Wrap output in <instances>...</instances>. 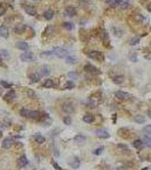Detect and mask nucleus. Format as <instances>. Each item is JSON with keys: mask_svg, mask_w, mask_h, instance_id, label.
<instances>
[{"mask_svg": "<svg viewBox=\"0 0 151 170\" xmlns=\"http://www.w3.org/2000/svg\"><path fill=\"white\" fill-rule=\"evenodd\" d=\"M139 41H140V39H139V38H134V39L132 40V41H131V44H132V45H135V44L139 43Z\"/></svg>", "mask_w": 151, "mask_h": 170, "instance_id": "nucleus-43", "label": "nucleus"}, {"mask_svg": "<svg viewBox=\"0 0 151 170\" xmlns=\"http://www.w3.org/2000/svg\"><path fill=\"white\" fill-rule=\"evenodd\" d=\"M5 100L6 101H13V100H15L16 99V92L15 91H13V90H10L9 92H7L5 94Z\"/></svg>", "mask_w": 151, "mask_h": 170, "instance_id": "nucleus-11", "label": "nucleus"}, {"mask_svg": "<svg viewBox=\"0 0 151 170\" xmlns=\"http://www.w3.org/2000/svg\"><path fill=\"white\" fill-rule=\"evenodd\" d=\"M34 59V57H33V53H31V52H24V53H22L21 55V60L23 61H32Z\"/></svg>", "mask_w": 151, "mask_h": 170, "instance_id": "nucleus-8", "label": "nucleus"}, {"mask_svg": "<svg viewBox=\"0 0 151 170\" xmlns=\"http://www.w3.org/2000/svg\"><path fill=\"white\" fill-rule=\"evenodd\" d=\"M30 111H31V110H27V109H25V108H23V109L19 110V115H21L22 117L28 118V115H30Z\"/></svg>", "mask_w": 151, "mask_h": 170, "instance_id": "nucleus-32", "label": "nucleus"}, {"mask_svg": "<svg viewBox=\"0 0 151 170\" xmlns=\"http://www.w3.org/2000/svg\"><path fill=\"white\" fill-rule=\"evenodd\" d=\"M83 121L84 123H88V124H91L94 121V116L91 115V113H85L83 116Z\"/></svg>", "mask_w": 151, "mask_h": 170, "instance_id": "nucleus-17", "label": "nucleus"}, {"mask_svg": "<svg viewBox=\"0 0 151 170\" xmlns=\"http://www.w3.org/2000/svg\"><path fill=\"white\" fill-rule=\"evenodd\" d=\"M70 167L74 168V169H76V168H78V167H80V160L77 158H75L72 162H70Z\"/></svg>", "mask_w": 151, "mask_h": 170, "instance_id": "nucleus-34", "label": "nucleus"}, {"mask_svg": "<svg viewBox=\"0 0 151 170\" xmlns=\"http://www.w3.org/2000/svg\"><path fill=\"white\" fill-rule=\"evenodd\" d=\"M24 11L30 16H35L36 15V9L34 7H32V6H28V5L24 6Z\"/></svg>", "mask_w": 151, "mask_h": 170, "instance_id": "nucleus-9", "label": "nucleus"}, {"mask_svg": "<svg viewBox=\"0 0 151 170\" xmlns=\"http://www.w3.org/2000/svg\"><path fill=\"white\" fill-rule=\"evenodd\" d=\"M28 94H30L31 96H35V93L32 92V91H28Z\"/></svg>", "mask_w": 151, "mask_h": 170, "instance_id": "nucleus-48", "label": "nucleus"}, {"mask_svg": "<svg viewBox=\"0 0 151 170\" xmlns=\"http://www.w3.org/2000/svg\"><path fill=\"white\" fill-rule=\"evenodd\" d=\"M102 151H104V146H99L98 149H96V150H93V154L94 155H100Z\"/></svg>", "mask_w": 151, "mask_h": 170, "instance_id": "nucleus-36", "label": "nucleus"}, {"mask_svg": "<svg viewBox=\"0 0 151 170\" xmlns=\"http://www.w3.org/2000/svg\"><path fill=\"white\" fill-rule=\"evenodd\" d=\"M113 82L115 84H122L124 82V76H122V75H117V76H115V77L113 78Z\"/></svg>", "mask_w": 151, "mask_h": 170, "instance_id": "nucleus-27", "label": "nucleus"}, {"mask_svg": "<svg viewBox=\"0 0 151 170\" xmlns=\"http://www.w3.org/2000/svg\"><path fill=\"white\" fill-rule=\"evenodd\" d=\"M67 50L62 49V48H55L52 50L49 51H44V52H41V57H58V58H62L67 55Z\"/></svg>", "mask_w": 151, "mask_h": 170, "instance_id": "nucleus-1", "label": "nucleus"}, {"mask_svg": "<svg viewBox=\"0 0 151 170\" xmlns=\"http://www.w3.org/2000/svg\"><path fill=\"white\" fill-rule=\"evenodd\" d=\"M133 146L136 147V149H140V147L143 146V143H142L141 140H135L134 142H133Z\"/></svg>", "mask_w": 151, "mask_h": 170, "instance_id": "nucleus-35", "label": "nucleus"}, {"mask_svg": "<svg viewBox=\"0 0 151 170\" xmlns=\"http://www.w3.org/2000/svg\"><path fill=\"white\" fill-rule=\"evenodd\" d=\"M41 117V113L39 111H30V115H28V119H32V120H38Z\"/></svg>", "mask_w": 151, "mask_h": 170, "instance_id": "nucleus-18", "label": "nucleus"}, {"mask_svg": "<svg viewBox=\"0 0 151 170\" xmlns=\"http://www.w3.org/2000/svg\"><path fill=\"white\" fill-rule=\"evenodd\" d=\"M115 98L118 99L119 101H129L132 99V94H130L127 92H124V91H116Z\"/></svg>", "mask_w": 151, "mask_h": 170, "instance_id": "nucleus-2", "label": "nucleus"}, {"mask_svg": "<svg viewBox=\"0 0 151 170\" xmlns=\"http://www.w3.org/2000/svg\"><path fill=\"white\" fill-rule=\"evenodd\" d=\"M53 15H55V13H53L51 9H48V10H45L44 13H43V17H44V19H47V21L52 19L53 18Z\"/></svg>", "mask_w": 151, "mask_h": 170, "instance_id": "nucleus-19", "label": "nucleus"}, {"mask_svg": "<svg viewBox=\"0 0 151 170\" xmlns=\"http://www.w3.org/2000/svg\"><path fill=\"white\" fill-rule=\"evenodd\" d=\"M53 151H55V152H53L55 157H58V155H59V153H58V150H57V147H56L55 144H53Z\"/></svg>", "mask_w": 151, "mask_h": 170, "instance_id": "nucleus-45", "label": "nucleus"}, {"mask_svg": "<svg viewBox=\"0 0 151 170\" xmlns=\"http://www.w3.org/2000/svg\"><path fill=\"white\" fill-rule=\"evenodd\" d=\"M41 79V75L39 73H33L30 75V82L31 83H38V82Z\"/></svg>", "mask_w": 151, "mask_h": 170, "instance_id": "nucleus-14", "label": "nucleus"}, {"mask_svg": "<svg viewBox=\"0 0 151 170\" xmlns=\"http://www.w3.org/2000/svg\"><path fill=\"white\" fill-rule=\"evenodd\" d=\"M0 35L4 36V38H7L8 36V28L5 26V25H1L0 26Z\"/></svg>", "mask_w": 151, "mask_h": 170, "instance_id": "nucleus-25", "label": "nucleus"}, {"mask_svg": "<svg viewBox=\"0 0 151 170\" xmlns=\"http://www.w3.org/2000/svg\"><path fill=\"white\" fill-rule=\"evenodd\" d=\"M96 135L98 136V137H101V138H108L109 137V133L107 132V130H105V129H98V130H96Z\"/></svg>", "mask_w": 151, "mask_h": 170, "instance_id": "nucleus-13", "label": "nucleus"}, {"mask_svg": "<svg viewBox=\"0 0 151 170\" xmlns=\"http://www.w3.org/2000/svg\"><path fill=\"white\" fill-rule=\"evenodd\" d=\"M108 4L112 6V7H115L117 5V0H108Z\"/></svg>", "mask_w": 151, "mask_h": 170, "instance_id": "nucleus-42", "label": "nucleus"}, {"mask_svg": "<svg viewBox=\"0 0 151 170\" xmlns=\"http://www.w3.org/2000/svg\"><path fill=\"white\" fill-rule=\"evenodd\" d=\"M16 47L18 48V49L23 50V51H24V50H27L28 48H30V47H28V44L26 43V42H18V43L16 44Z\"/></svg>", "mask_w": 151, "mask_h": 170, "instance_id": "nucleus-26", "label": "nucleus"}, {"mask_svg": "<svg viewBox=\"0 0 151 170\" xmlns=\"http://www.w3.org/2000/svg\"><path fill=\"white\" fill-rule=\"evenodd\" d=\"M143 132L146 133V135H150L151 134V125H148L143 128Z\"/></svg>", "mask_w": 151, "mask_h": 170, "instance_id": "nucleus-38", "label": "nucleus"}, {"mask_svg": "<svg viewBox=\"0 0 151 170\" xmlns=\"http://www.w3.org/2000/svg\"><path fill=\"white\" fill-rule=\"evenodd\" d=\"M64 14H65V16H67V17H74V16L76 15V9H75V7H72V6L67 7L66 9H65Z\"/></svg>", "mask_w": 151, "mask_h": 170, "instance_id": "nucleus-7", "label": "nucleus"}, {"mask_svg": "<svg viewBox=\"0 0 151 170\" xmlns=\"http://www.w3.org/2000/svg\"><path fill=\"white\" fill-rule=\"evenodd\" d=\"M52 164H53V167H55V168H56L57 170H62V169H61L60 167H59V166H58V164H57L56 162H52Z\"/></svg>", "mask_w": 151, "mask_h": 170, "instance_id": "nucleus-47", "label": "nucleus"}, {"mask_svg": "<svg viewBox=\"0 0 151 170\" xmlns=\"http://www.w3.org/2000/svg\"><path fill=\"white\" fill-rule=\"evenodd\" d=\"M64 27L66 28V30H69V31H72L73 28H74V26H73V24H72V23H68V22L64 23Z\"/></svg>", "mask_w": 151, "mask_h": 170, "instance_id": "nucleus-37", "label": "nucleus"}, {"mask_svg": "<svg viewBox=\"0 0 151 170\" xmlns=\"http://www.w3.org/2000/svg\"><path fill=\"white\" fill-rule=\"evenodd\" d=\"M33 138H34V141H35L38 144H43L45 142V137H44V136H42V135H40V134L34 135Z\"/></svg>", "mask_w": 151, "mask_h": 170, "instance_id": "nucleus-20", "label": "nucleus"}, {"mask_svg": "<svg viewBox=\"0 0 151 170\" xmlns=\"http://www.w3.org/2000/svg\"><path fill=\"white\" fill-rule=\"evenodd\" d=\"M101 38H102V41H104L105 45L109 47V43H110V40H109V36H108V33L106 31H102L101 32Z\"/></svg>", "mask_w": 151, "mask_h": 170, "instance_id": "nucleus-16", "label": "nucleus"}, {"mask_svg": "<svg viewBox=\"0 0 151 170\" xmlns=\"http://www.w3.org/2000/svg\"><path fill=\"white\" fill-rule=\"evenodd\" d=\"M13 144H14L13 138L6 137L5 140L2 141V143H1V147H2V149H10V147L13 146Z\"/></svg>", "mask_w": 151, "mask_h": 170, "instance_id": "nucleus-6", "label": "nucleus"}, {"mask_svg": "<svg viewBox=\"0 0 151 170\" xmlns=\"http://www.w3.org/2000/svg\"><path fill=\"white\" fill-rule=\"evenodd\" d=\"M0 57H4V58L9 57V55H8V51L7 50H0Z\"/></svg>", "mask_w": 151, "mask_h": 170, "instance_id": "nucleus-40", "label": "nucleus"}, {"mask_svg": "<svg viewBox=\"0 0 151 170\" xmlns=\"http://www.w3.org/2000/svg\"><path fill=\"white\" fill-rule=\"evenodd\" d=\"M0 84H1L2 87H6V89H10L11 87V84L7 83V82H4V81H0Z\"/></svg>", "mask_w": 151, "mask_h": 170, "instance_id": "nucleus-39", "label": "nucleus"}, {"mask_svg": "<svg viewBox=\"0 0 151 170\" xmlns=\"http://www.w3.org/2000/svg\"><path fill=\"white\" fill-rule=\"evenodd\" d=\"M40 75L42 76H48L50 74V67L49 66H42L41 68H40Z\"/></svg>", "mask_w": 151, "mask_h": 170, "instance_id": "nucleus-15", "label": "nucleus"}, {"mask_svg": "<svg viewBox=\"0 0 151 170\" xmlns=\"http://www.w3.org/2000/svg\"><path fill=\"white\" fill-rule=\"evenodd\" d=\"M142 143H144L146 146H150L151 145V138H150V135H144L143 140H141Z\"/></svg>", "mask_w": 151, "mask_h": 170, "instance_id": "nucleus-29", "label": "nucleus"}, {"mask_svg": "<svg viewBox=\"0 0 151 170\" xmlns=\"http://www.w3.org/2000/svg\"><path fill=\"white\" fill-rule=\"evenodd\" d=\"M32 1H41V0H32Z\"/></svg>", "mask_w": 151, "mask_h": 170, "instance_id": "nucleus-50", "label": "nucleus"}, {"mask_svg": "<svg viewBox=\"0 0 151 170\" xmlns=\"http://www.w3.org/2000/svg\"><path fill=\"white\" fill-rule=\"evenodd\" d=\"M85 140H86V138H85V136H83V135H76L75 137H74V141L78 144H83L85 142Z\"/></svg>", "mask_w": 151, "mask_h": 170, "instance_id": "nucleus-23", "label": "nucleus"}, {"mask_svg": "<svg viewBox=\"0 0 151 170\" xmlns=\"http://www.w3.org/2000/svg\"><path fill=\"white\" fill-rule=\"evenodd\" d=\"M117 149L119 150L121 152H130V149L127 147L125 144H118L117 145Z\"/></svg>", "mask_w": 151, "mask_h": 170, "instance_id": "nucleus-33", "label": "nucleus"}, {"mask_svg": "<svg viewBox=\"0 0 151 170\" xmlns=\"http://www.w3.org/2000/svg\"><path fill=\"white\" fill-rule=\"evenodd\" d=\"M6 13V8L2 5H0V16H2Z\"/></svg>", "mask_w": 151, "mask_h": 170, "instance_id": "nucleus-44", "label": "nucleus"}, {"mask_svg": "<svg viewBox=\"0 0 151 170\" xmlns=\"http://www.w3.org/2000/svg\"><path fill=\"white\" fill-rule=\"evenodd\" d=\"M118 134H119V136H122V137H124V136L127 137V136H129L127 134H130V130L127 128H121L118 130Z\"/></svg>", "mask_w": 151, "mask_h": 170, "instance_id": "nucleus-30", "label": "nucleus"}, {"mask_svg": "<svg viewBox=\"0 0 151 170\" xmlns=\"http://www.w3.org/2000/svg\"><path fill=\"white\" fill-rule=\"evenodd\" d=\"M1 136H2V133H1V132H0V138H1Z\"/></svg>", "mask_w": 151, "mask_h": 170, "instance_id": "nucleus-49", "label": "nucleus"}, {"mask_svg": "<svg viewBox=\"0 0 151 170\" xmlns=\"http://www.w3.org/2000/svg\"><path fill=\"white\" fill-rule=\"evenodd\" d=\"M27 163H28V161H27V158L25 157V155H22V157L17 160V166H18L19 168H24Z\"/></svg>", "mask_w": 151, "mask_h": 170, "instance_id": "nucleus-12", "label": "nucleus"}, {"mask_svg": "<svg viewBox=\"0 0 151 170\" xmlns=\"http://www.w3.org/2000/svg\"><path fill=\"white\" fill-rule=\"evenodd\" d=\"M76 62H77V59L74 56H69L66 58V64H68V65H75Z\"/></svg>", "mask_w": 151, "mask_h": 170, "instance_id": "nucleus-24", "label": "nucleus"}, {"mask_svg": "<svg viewBox=\"0 0 151 170\" xmlns=\"http://www.w3.org/2000/svg\"><path fill=\"white\" fill-rule=\"evenodd\" d=\"M117 5L121 8H127L130 5V1L129 0H117Z\"/></svg>", "mask_w": 151, "mask_h": 170, "instance_id": "nucleus-22", "label": "nucleus"}, {"mask_svg": "<svg viewBox=\"0 0 151 170\" xmlns=\"http://www.w3.org/2000/svg\"><path fill=\"white\" fill-rule=\"evenodd\" d=\"M0 61H1V60H0ZM0 65H1V62H0Z\"/></svg>", "mask_w": 151, "mask_h": 170, "instance_id": "nucleus-51", "label": "nucleus"}, {"mask_svg": "<svg viewBox=\"0 0 151 170\" xmlns=\"http://www.w3.org/2000/svg\"><path fill=\"white\" fill-rule=\"evenodd\" d=\"M133 120H134L135 123H138V124H144L146 123V117L142 116V115H136V116H134Z\"/></svg>", "mask_w": 151, "mask_h": 170, "instance_id": "nucleus-21", "label": "nucleus"}, {"mask_svg": "<svg viewBox=\"0 0 151 170\" xmlns=\"http://www.w3.org/2000/svg\"><path fill=\"white\" fill-rule=\"evenodd\" d=\"M55 86H56V81L53 78H48L42 83V87H45V89H52Z\"/></svg>", "mask_w": 151, "mask_h": 170, "instance_id": "nucleus-5", "label": "nucleus"}, {"mask_svg": "<svg viewBox=\"0 0 151 170\" xmlns=\"http://www.w3.org/2000/svg\"><path fill=\"white\" fill-rule=\"evenodd\" d=\"M61 110L64 111L66 115H72L75 111V108H74V104L72 102H64L61 104Z\"/></svg>", "mask_w": 151, "mask_h": 170, "instance_id": "nucleus-4", "label": "nucleus"}, {"mask_svg": "<svg viewBox=\"0 0 151 170\" xmlns=\"http://www.w3.org/2000/svg\"><path fill=\"white\" fill-rule=\"evenodd\" d=\"M86 56L91 59H94V60L99 61H104V53L100 51H96V50H91L89 52H86Z\"/></svg>", "mask_w": 151, "mask_h": 170, "instance_id": "nucleus-3", "label": "nucleus"}, {"mask_svg": "<svg viewBox=\"0 0 151 170\" xmlns=\"http://www.w3.org/2000/svg\"><path fill=\"white\" fill-rule=\"evenodd\" d=\"M84 68H85V70H86V72H89V73H92V74H100V70H99L97 67L93 66V65H91V64L85 65Z\"/></svg>", "mask_w": 151, "mask_h": 170, "instance_id": "nucleus-10", "label": "nucleus"}, {"mask_svg": "<svg viewBox=\"0 0 151 170\" xmlns=\"http://www.w3.org/2000/svg\"><path fill=\"white\" fill-rule=\"evenodd\" d=\"M64 124L65 125H70V124H72V119H70L69 116H67V117L64 118Z\"/></svg>", "mask_w": 151, "mask_h": 170, "instance_id": "nucleus-41", "label": "nucleus"}, {"mask_svg": "<svg viewBox=\"0 0 151 170\" xmlns=\"http://www.w3.org/2000/svg\"><path fill=\"white\" fill-rule=\"evenodd\" d=\"M25 28H26V25H18V26H16L15 28H14V31H15L16 33L21 34L25 31Z\"/></svg>", "mask_w": 151, "mask_h": 170, "instance_id": "nucleus-31", "label": "nucleus"}, {"mask_svg": "<svg viewBox=\"0 0 151 170\" xmlns=\"http://www.w3.org/2000/svg\"><path fill=\"white\" fill-rule=\"evenodd\" d=\"M77 76L78 75H77V74H75V73H69V74H68V77H69V78L70 77H77Z\"/></svg>", "mask_w": 151, "mask_h": 170, "instance_id": "nucleus-46", "label": "nucleus"}, {"mask_svg": "<svg viewBox=\"0 0 151 170\" xmlns=\"http://www.w3.org/2000/svg\"><path fill=\"white\" fill-rule=\"evenodd\" d=\"M74 86H75V85H74V83L72 81H67L66 83L62 85V90H70V89H73Z\"/></svg>", "mask_w": 151, "mask_h": 170, "instance_id": "nucleus-28", "label": "nucleus"}]
</instances>
